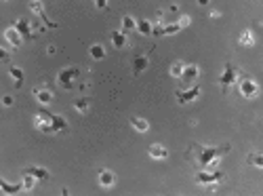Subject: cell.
I'll return each instance as SVG.
<instances>
[{
    "label": "cell",
    "mask_w": 263,
    "mask_h": 196,
    "mask_svg": "<svg viewBox=\"0 0 263 196\" xmlns=\"http://www.w3.org/2000/svg\"><path fill=\"white\" fill-rule=\"evenodd\" d=\"M5 38H7V43L11 45V49H17L19 45L24 43V36L19 34V30H17L15 26H13V28H9V30L5 32Z\"/></svg>",
    "instance_id": "cell-13"
},
{
    "label": "cell",
    "mask_w": 263,
    "mask_h": 196,
    "mask_svg": "<svg viewBox=\"0 0 263 196\" xmlns=\"http://www.w3.org/2000/svg\"><path fill=\"white\" fill-rule=\"evenodd\" d=\"M247 165L255 167V169H263V154L261 152H251L247 156Z\"/></svg>",
    "instance_id": "cell-21"
},
{
    "label": "cell",
    "mask_w": 263,
    "mask_h": 196,
    "mask_svg": "<svg viewBox=\"0 0 263 196\" xmlns=\"http://www.w3.org/2000/svg\"><path fill=\"white\" fill-rule=\"evenodd\" d=\"M148 66H150V57H148V55H137L135 60H133V74L139 76Z\"/></svg>",
    "instance_id": "cell-14"
},
{
    "label": "cell",
    "mask_w": 263,
    "mask_h": 196,
    "mask_svg": "<svg viewBox=\"0 0 263 196\" xmlns=\"http://www.w3.org/2000/svg\"><path fill=\"white\" fill-rule=\"evenodd\" d=\"M112 45H114L116 49H125V47H127V32L114 30V32H112Z\"/></svg>",
    "instance_id": "cell-16"
},
{
    "label": "cell",
    "mask_w": 263,
    "mask_h": 196,
    "mask_svg": "<svg viewBox=\"0 0 263 196\" xmlns=\"http://www.w3.org/2000/svg\"><path fill=\"white\" fill-rule=\"evenodd\" d=\"M95 7L97 9H108V0H95Z\"/></svg>",
    "instance_id": "cell-30"
},
{
    "label": "cell",
    "mask_w": 263,
    "mask_h": 196,
    "mask_svg": "<svg viewBox=\"0 0 263 196\" xmlns=\"http://www.w3.org/2000/svg\"><path fill=\"white\" fill-rule=\"evenodd\" d=\"M186 26H190V17H188V15H181L177 22H173V24H167V26H154V36H171V34L181 32Z\"/></svg>",
    "instance_id": "cell-6"
},
{
    "label": "cell",
    "mask_w": 263,
    "mask_h": 196,
    "mask_svg": "<svg viewBox=\"0 0 263 196\" xmlns=\"http://www.w3.org/2000/svg\"><path fill=\"white\" fill-rule=\"evenodd\" d=\"M137 30V19H133L131 15H125L123 17V32H133Z\"/></svg>",
    "instance_id": "cell-26"
},
{
    "label": "cell",
    "mask_w": 263,
    "mask_h": 196,
    "mask_svg": "<svg viewBox=\"0 0 263 196\" xmlns=\"http://www.w3.org/2000/svg\"><path fill=\"white\" fill-rule=\"evenodd\" d=\"M89 53H91L93 60H104V57H106V49L101 47V45H93V47L89 49Z\"/></svg>",
    "instance_id": "cell-27"
},
{
    "label": "cell",
    "mask_w": 263,
    "mask_h": 196,
    "mask_svg": "<svg viewBox=\"0 0 263 196\" xmlns=\"http://www.w3.org/2000/svg\"><path fill=\"white\" fill-rule=\"evenodd\" d=\"M198 5H209V0H198Z\"/></svg>",
    "instance_id": "cell-33"
},
{
    "label": "cell",
    "mask_w": 263,
    "mask_h": 196,
    "mask_svg": "<svg viewBox=\"0 0 263 196\" xmlns=\"http://www.w3.org/2000/svg\"><path fill=\"white\" fill-rule=\"evenodd\" d=\"M89 100H87V97H80V100H76L74 102V108L80 112V114H85V112H89Z\"/></svg>",
    "instance_id": "cell-28"
},
{
    "label": "cell",
    "mask_w": 263,
    "mask_h": 196,
    "mask_svg": "<svg viewBox=\"0 0 263 196\" xmlns=\"http://www.w3.org/2000/svg\"><path fill=\"white\" fill-rule=\"evenodd\" d=\"M131 127H133L135 131H139V133H148L150 123H148L146 119H141V116H131Z\"/></svg>",
    "instance_id": "cell-18"
},
{
    "label": "cell",
    "mask_w": 263,
    "mask_h": 196,
    "mask_svg": "<svg viewBox=\"0 0 263 196\" xmlns=\"http://www.w3.org/2000/svg\"><path fill=\"white\" fill-rule=\"evenodd\" d=\"M17 30H19V34L24 36V41H34V30H32V26H30V22L28 19H17V22L13 24Z\"/></svg>",
    "instance_id": "cell-11"
},
{
    "label": "cell",
    "mask_w": 263,
    "mask_h": 196,
    "mask_svg": "<svg viewBox=\"0 0 263 196\" xmlns=\"http://www.w3.org/2000/svg\"><path fill=\"white\" fill-rule=\"evenodd\" d=\"M232 150L230 144L224 146H202V144H192L190 146V156L198 169H217L221 156H226Z\"/></svg>",
    "instance_id": "cell-1"
},
{
    "label": "cell",
    "mask_w": 263,
    "mask_h": 196,
    "mask_svg": "<svg viewBox=\"0 0 263 196\" xmlns=\"http://www.w3.org/2000/svg\"><path fill=\"white\" fill-rule=\"evenodd\" d=\"M238 91H240V95L245 97V100H253V97L259 95V85L253 81L249 74L240 72V76H238Z\"/></svg>",
    "instance_id": "cell-4"
},
{
    "label": "cell",
    "mask_w": 263,
    "mask_h": 196,
    "mask_svg": "<svg viewBox=\"0 0 263 196\" xmlns=\"http://www.w3.org/2000/svg\"><path fill=\"white\" fill-rule=\"evenodd\" d=\"M3 104L9 108V106H13V97H9V95H5V100H3Z\"/></svg>",
    "instance_id": "cell-31"
},
{
    "label": "cell",
    "mask_w": 263,
    "mask_h": 196,
    "mask_svg": "<svg viewBox=\"0 0 263 196\" xmlns=\"http://www.w3.org/2000/svg\"><path fill=\"white\" fill-rule=\"evenodd\" d=\"M116 184V175L112 173V171H108V169H104L99 173V186L101 188H112Z\"/></svg>",
    "instance_id": "cell-15"
},
{
    "label": "cell",
    "mask_w": 263,
    "mask_h": 196,
    "mask_svg": "<svg viewBox=\"0 0 263 196\" xmlns=\"http://www.w3.org/2000/svg\"><path fill=\"white\" fill-rule=\"evenodd\" d=\"M240 47H253L255 45V38H253V32L251 30H245L240 34V41H238Z\"/></svg>",
    "instance_id": "cell-24"
},
{
    "label": "cell",
    "mask_w": 263,
    "mask_h": 196,
    "mask_svg": "<svg viewBox=\"0 0 263 196\" xmlns=\"http://www.w3.org/2000/svg\"><path fill=\"white\" fill-rule=\"evenodd\" d=\"M32 95L36 97V102H38V104H43V106H49V104L53 102V91H49V89H45V87L34 89Z\"/></svg>",
    "instance_id": "cell-12"
},
{
    "label": "cell",
    "mask_w": 263,
    "mask_h": 196,
    "mask_svg": "<svg viewBox=\"0 0 263 196\" xmlns=\"http://www.w3.org/2000/svg\"><path fill=\"white\" fill-rule=\"evenodd\" d=\"M30 11H34L40 19H43V22L47 24V28H57V24L55 22H51V19L47 17V13H45V7H43V3H40V0H30Z\"/></svg>",
    "instance_id": "cell-10"
},
{
    "label": "cell",
    "mask_w": 263,
    "mask_h": 196,
    "mask_svg": "<svg viewBox=\"0 0 263 196\" xmlns=\"http://www.w3.org/2000/svg\"><path fill=\"white\" fill-rule=\"evenodd\" d=\"M26 173H32L38 182H47V180L51 178V173H49L47 169H43V167H28Z\"/></svg>",
    "instance_id": "cell-19"
},
{
    "label": "cell",
    "mask_w": 263,
    "mask_h": 196,
    "mask_svg": "<svg viewBox=\"0 0 263 196\" xmlns=\"http://www.w3.org/2000/svg\"><path fill=\"white\" fill-rule=\"evenodd\" d=\"M22 184H24V190H34V186H38V180L34 178L32 173H26V171H24V180H22Z\"/></svg>",
    "instance_id": "cell-25"
},
{
    "label": "cell",
    "mask_w": 263,
    "mask_h": 196,
    "mask_svg": "<svg viewBox=\"0 0 263 196\" xmlns=\"http://www.w3.org/2000/svg\"><path fill=\"white\" fill-rule=\"evenodd\" d=\"M148 154L152 156V159H167L169 150H167L165 146H160V144H152V146L148 148Z\"/></svg>",
    "instance_id": "cell-17"
},
{
    "label": "cell",
    "mask_w": 263,
    "mask_h": 196,
    "mask_svg": "<svg viewBox=\"0 0 263 196\" xmlns=\"http://www.w3.org/2000/svg\"><path fill=\"white\" fill-rule=\"evenodd\" d=\"M80 78V68L78 66H68V68H64V70H59V74H57V85L62 87V89H72L74 85H76V81Z\"/></svg>",
    "instance_id": "cell-5"
},
{
    "label": "cell",
    "mask_w": 263,
    "mask_h": 196,
    "mask_svg": "<svg viewBox=\"0 0 263 196\" xmlns=\"http://www.w3.org/2000/svg\"><path fill=\"white\" fill-rule=\"evenodd\" d=\"M0 190L5 194H17V192L24 190V184H9L7 180H0Z\"/></svg>",
    "instance_id": "cell-20"
},
{
    "label": "cell",
    "mask_w": 263,
    "mask_h": 196,
    "mask_svg": "<svg viewBox=\"0 0 263 196\" xmlns=\"http://www.w3.org/2000/svg\"><path fill=\"white\" fill-rule=\"evenodd\" d=\"M238 76H240L238 68H234V66L228 62V64H226V70H224V74L219 76V85H221V89H224V91H228L232 85H236Z\"/></svg>",
    "instance_id": "cell-7"
},
{
    "label": "cell",
    "mask_w": 263,
    "mask_h": 196,
    "mask_svg": "<svg viewBox=\"0 0 263 196\" xmlns=\"http://www.w3.org/2000/svg\"><path fill=\"white\" fill-rule=\"evenodd\" d=\"M200 87L198 85H192L190 89H177L175 91V100L179 102V104H192V102H196L198 97H200Z\"/></svg>",
    "instance_id": "cell-8"
},
{
    "label": "cell",
    "mask_w": 263,
    "mask_h": 196,
    "mask_svg": "<svg viewBox=\"0 0 263 196\" xmlns=\"http://www.w3.org/2000/svg\"><path fill=\"white\" fill-rule=\"evenodd\" d=\"M137 30H139V34H144V36H152L154 34V26L148 22V19H137Z\"/></svg>",
    "instance_id": "cell-22"
},
{
    "label": "cell",
    "mask_w": 263,
    "mask_h": 196,
    "mask_svg": "<svg viewBox=\"0 0 263 196\" xmlns=\"http://www.w3.org/2000/svg\"><path fill=\"white\" fill-rule=\"evenodd\" d=\"M226 180V173L221 169H200L194 175V182L198 186H217Z\"/></svg>",
    "instance_id": "cell-3"
},
{
    "label": "cell",
    "mask_w": 263,
    "mask_h": 196,
    "mask_svg": "<svg viewBox=\"0 0 263 196\" xmlns=\"http://www.w3.org/2000/svg\"><path fill=\"white\" fill-rule=\"evenodd\" d=\"M198 74H200V68H198L196 64H190V66H186V68H184V74L179 76V81L184 83L186 87H190V85H194V83H196Z\"/></svg>",
    "instance_id": "cell-9"
},
{
    "label": "cell",
    "mask_w": 263,
    "mask_h": 196,
    "mask_svg": "<svg viewBox=\"0 0 263 196\" xmlns=\"http://www.w3.org/2000/svg\"><path fill=\"white\" fill-rule=\"evenodd\" d=\"M0 57H3V62H9V53H7V51L0 53Z\"/></svg>",
    "instance_id": "cell-32"
},
{
    "label": "cell",
    "mask_w": 263,
    "mask_h": 196,
    "mask_svg": "<svg viewBox=\"0 0 263 196\" xmlns=\"http://www.w3.org/2000/svg\"><path fill=\"white\" fill-rule=\"evenodd\" d=\"M184 68H186V64H184V62H175V64L171 66V76L179 78L181 74H184Z\"/></svg>",
    "instance_id": "cell-29"
},
{
    "label": "cell",
    "mask_w": 263,
    "mask_h": 196,
    "mask_svg": "<svg viewBox=\"0 0 263 196\" xmlns=\"http://www.w3.org/2000/svg\"><path fill=\"white\" fill-rule=\"evenodd\" d=\"M34 125H36V129H38L40 133H47V135L68 131V123H66L64 116L51 114V112H38Z\"/></svg>",
    "instance_id": "cell-2"
},
{
    "label": "cell",
    "mask_w": 263,
    "mask_h": 196,
    "mask_svg": "<svg viewBox=\"0 0 263 196\" xmlns=\"http://www.w3.org/2000/svg\"><path fill=\"white\" fill-rule=\"evenodd\" d=\"M9 74L13 76V81H15V87H17V89L24 85V70H22V68L11 66V68H9Z\"/></svg>",
    "instance_id": "cell-23"
}]
</instances>
